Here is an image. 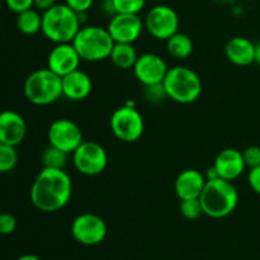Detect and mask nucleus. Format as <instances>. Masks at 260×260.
<instances>
[{
    "mask_svg": "<svg viewBox=\"0 0 260 260\" xmlns=\"http://www.w3.org/2000/svg\"><path fill=\"white\" fill-rule=\"evenodd\" d=\"M73 180L65 169L43 168L30 187V202L42 212H56L70 202Z\"/></svg>",
    "mask_w": 260,
    "mask_h": 260,
    "instance_id": "obj_1",
    "label": "nucleus"
},
{
    "mask_svg": "<svg viewBox=\"0 0 260 260\" xmlns=\"http://www.w3.org/2000/svg\"><path fill=\"white\" fill-rule=\"evenodd\" d=\"M200 201L205 215L211 218H223L236 210L239 193L233 182L216 178L206 182Z\"/></svg>",
    "mask_w": 260,
    "mask_h": 260,
    "instance_id": "obj_2",
    "label": "nucleus"
},
{
    "mask_svg": "<svg viewBox=\"0 0 260 260\" xmlns=\"http://www.w3.org/2000/svg\"><path fill=\"white\" fill-rule=\"evenodd\" d=\"M81 27L78 13L66 4H56L42 13L41 32L55 45L73 42Z\"/></svg>",
    "mask_w": 260,
    "mask_h": 260,
    "instance_id": "obj_3",
    "label": "nucleus"
},
{
    "mask_svg": "<svg viewBox=\"0 0 260 260\" xmlns=\"http://www.w3.org/2000/svg\"><path fill=\"white\" fill-rule=\"evenodd\" d=\"M114 43L108 29L99 25H83L73 41L81 60L89 62L109 58Z\"/></svg>",
    "mask_w": 260,
    "mask_h": 260,
    "instance_id": "obj_4",
    "label": "nucleus"
},
{
    "mask_svg": "<svg viewBox=\"0 0 260 260\" xmlns=\"http://www.w3.org/2000/svg\"><path fill=\"white\" fill-rule=\"evenodd\" d=\"M23 91L35 106H48L62 96V79L48 68L38 69L25 79Z\"/></svg>",
    "mask_w": 260,
    "mask_h": 260,
    "instance_id": "obj_5",
    "label": "nucleus"
},
{
    "mask_svg": "<svg viewBox=\"0 0 260 260\" xmlns=\"http://www.w3.org/2000/svg\"><path fill=\"white\" fill-rule=\"evenodd\" d=\"M168 96L180 104H190L202 94V80L196 71L187 66L169 69L162 81Z\"/></svg>",
    "mask_w": 260,
    "mask_h": 260,
    "instance_id": "obj_6",
    "label": "nucleus"
},
{
    "mask_svg": "<svg viewBox=\"0 0 260 260\" xmlns=\"http://www.w3.org/2000/svg\"><path fill=\"white\" fill-rule=\"evenodd\" d=\"M112 134L123 142H135L141 139L145 131V122L142 114L137 111L136 106L128 102L119 107L112 113L111 121Z\"/></svg>",
    "mask_w": 260,
    "mask_h": 260,
    "instance_id": "obj_7",
    "label": "nucleus"
},
{
    "mask_svg": "<svg viewBox=\"0 0 260 260\" xmlns=\"http://www.w3.org/2000/svg\"><path fill=\"white\" fill-rule=\"evenodd\" d=\"M71 155L75 169L88 177L99 175L108 165V154L98 142L84 141Z\"/></svg>",
    "mask_w": 260,
    "mask_h": 260,
    "instance_id": "obj_8",
    "label": "nucleus"
},
{
    "mask_svg": "<svg viewBox=\"0 0 260 260\" xmlns=\"http://www.w3.org/2000/svg\"><path fill=\"white\" fill-rule=\"evenodd\" d=\"M144 24L152 37L167 41L178 32L179 17L177 12L168 5H155L147 12Z\"/></svg>",
    "mask_w": 260,
    "mask_h": 260,
    "instance_id": "obj_9",
    "label": "nucleus"
},
{
    "mask_svg": "<svg viewBox=\"0 0 260 260\" xmlns=\"http://www.w3.org/2000/svg\"><path fill=\"white\" fill-rule=\"evenodd\" d=\"M71 235L81 245H98L107 236V223L95 213H81L71 223Z\"/></svg>",
    "mask_w": 260,
    "mask_h": 260,
    "instance_id": "obj_10",
    "label": "nucleus"
},
{
    "mask_svg": "<svg viewBox=\"0 0 260 260\" xmlns=\"http://www.w3.org/2000/svg\"><path fill=\"white\" fill-rule=\"evenodd\" d=\"M48 142L51 146L71 155L84 142L83 131L78 123L68 118L53 121L48 127Z\"/></svg>",
    "mask_w": 260,
    "mask_h": 260,
    "instance_id": "obj_11",
    "label": "nucleus"
},
{
    "mask_svg": "<svg viewBox=\"0 0 260 260\" xmlns=\"http://www.w3.org/2000/svg\"><path fill=\"white\" fill-rule=\"evenodd\" d=\"M144 20L139 14H123L116 13L108 23V32L116 43H134L144 30Z\"/></svg>",
    "mask_w": 260,
    "mask_h": 260,
    "instance_id": "obj_12",
    "label": "nucleus"
},
{
    "mask_svg": "<svg viewBox=\"0 0 260 260\" xmlns=\"http://www.w3.org/2000/svg\"><path fill=\"white\" fill-rule=\"evenodd\" d=\"M168 70L169 68L167 62L155 53H144L139 56L134 66L135 76L144 86L162 83Z\"/></svg>",
    "mask_w": 260,
    "mask_h": 260,
    "instance_id": "obj_13",
    "label": "nucleus"
},
{
    "mask_svg": "<svg viewBox=\"0 0 260 260\" xmlns=\"http://www.w3.org/2000/svg\"><path fill=\"white\" fill-rule=\"evenodd\" d=\"M81 57L74 47L73 42L57 43L47 57V68L58 76H65L78 70Z\"/></svg>",
    "mask_w": 260,
    "mask_h": 260,
    "instance_id": "obj_14",
    "label": "nucleus"
},
{
    "mask_svg": "<svg viewBox=\"0 0 260 260\" xmlns=\"http://www.w3.org/2000/svg\"><path fill=\"white\" fill-rule=\"evenodd\" d=\"M27 135L25 119L18 112L7 111L0 112V142L18 146L22 144Z\"/></svg>",
    "mask_w": 260,
    "mask_h": 260,
    "instance_id": "obj_15",
    "label": "nucleus"
},
{
    "mask_svg": "<svg viewBox=\"0 0 260 260\" xmlns=\"http://www.w3.org/2000/svg\"><path fill=\"white\" fill-rule=\"evenodd\" d=\"M213 167L217 170L220 178L234 182L246 169L243 151L238 149H225L216 156Z\"/></svg>",
    "mask_w": 260,
    "mask_h": 260,
    "instance_id": "obj_16",
    "label": "nucleus"
},
{
    "mask_svg": "<svg viewBox=\"0 0 260 260\" xmlns=\"http://www.w3.org/2000/svg\"><path fill=\"white\" fill-rule=\"evenodd\" d=\"M206 179L205 174L197 169L183 170L175 179V193L178 198L182 200H190V198H200L202 190L205 188Z\"/></svg>",
    "mask_w": 260,
    "mask_h": 260,
    "instance_id": "obj_17",
    "label": "nucleus"
},
{
    "mask_svg": "<svg viewBox=\"0 0 260 260\" xmlns=\"http://www.w3.org/2000/svg\"><path fill=\"white\" fill-rule=\"evenodd\" d=\"M62 96L70 101H83L90 95L93 90V81L90 76L80 69L62 76Z\"/></svg>",
    "mask_w": 260,
    "mask_h": 260,
    "instance_id": "obj_18",
    "label": "nucleus"
},
{
    "mask_svg": "<svg viewBox=\"0 0 260 260\" xmlns=\"http://www.w3.org/2000/svg\"><path fill=\"white\" fill-rule=\"evenodd\" d=\"M225 55L236 66H249L255 62V43L246 37L236 36L225 46Z\"/></svg>",
    "mask_w": 260,
    "mask_h": 260,
    "instance_id": "obj_19",
    "label": "nucleus"
},
{
    "mask_svg": "<svg viewBox=\"0 0 260 260\" xmlns=\"http://www.w3.org/2000/svg\"><path fill=\"white\" fill-rule=\"evenodd\" d=\"M137 57L139 55L135 50L134 43H114L113 50L109 56L112 63L122 70L134 69Z\"/></svg>",
    "mask_w": 260,
    "mask_h": 260,
    "instance_id": "obj_20",
    "label": "nucleus"
},
{
    "mask_svg": "<svg viewBox=\"0 0 260 260\" xmlns=\"http://www.w3.org/2000/svg\"><path fill=\"white\" fill-rule=\"evenodd\" d=\"M167 50L173 57L178 58V60H184V58L189 57L193 52L192 38L185 33L177 32L169 40H167Z\"/></svg>",
    "mask_w": 260,
    "mask_h": 260,
    "instance_id": "obj_21",
    "label": "nucleus"
},
{
    "mask_svg": "<svg viewBox=\"0 0 260 260\" xmlns=\"http://www.w3.org/2000/svg\"><path fill=\"white\" fill-rule=\"evenodd\" d=\"M17 27L23 35L33 36L42 29V14L37 9L24 10L17 17Z\"/></svg>",
    "mask_w": 260,
    "mask_h": 260,
    "instance_id": "obj_22",
    "label": "nucleus"
},
{
    "mask_svg": "<svg viewBox=\"0 0 260 260\" xmlns=\"http://www.w3.org/2000/svg\"><path fill=\"white\" fill-rule=\"evenodd\" d=\"M69 154L61 151L55 146L46 147L42 154L43 168H51V169H65L68 164Z\"/></svg>",
    "mask_w": 260,
    "mask_h": 260,
    "instance_id": "obj_23",
    "label": "nucleus"
},
{
    "mask_svg": "<svg viewBox=\"0 0 260 260\" xmlns=\"http://www.w3.org/2000/svg\"><path fill=\"white\" fill-rule=\"evenodd\" d=\"M18 152L15 146L0 142V174L9 173L17 167Z\"/></svg>",
    "mask_w": 260,
    "mask_h": 260,
    "instance_id": "obj_24",
    "label": "nucleus"
},
{
    "mask_svg": "<svg viewBox=\"0 0 260 260\" xmlns=\"http://www.w3.org/2000/svg\"><path fill=\"white\" fill-rule=\"evenodd\" d=\"M179 211L182 216L187 220H197L202 216L203 208L200 198H190V200H182L179 205Z\"/></svg>",
    "mask_w": 260,
    "mask_h": 260,
    "instance_id": "obj_25",
    "label": "nucleus"
},
{
    "mask_svg": "<svg viewBox=\"0 0 260 260\" xmlns=\"http://www.w3.org/2000/svg\"><path fill=\"white\" fill-rule=\"evenodd\" d=\"M114 13L123 14H140L145 8L146 0H111Z\"/></svg>",
    "mask_w": 260,
    "mask_h": 260,
    "instance_id": "obj_26",
    "label": "nucleus"
},
{
    "mask_svg": "<svg viewBox=\"0 0 260 260\" xmlns=\"http://www.w3.org/2000/svg\"><path fill=\"white\" fill-rule=\"evenodd\" d=\"M142 94H144V98L151 104H161L164 103L167 99H169L167 90H165L164 84L162 83L152 84V85H145Z\"/></svg>",
    "mask_w": 260,
    "mask_h": 260,
    "instance_id": "obj_27",
    "label": "nucleus"
},
{
    "mask_svg": "<svg viewBox=\"0 0 260 260\" xmlns=\"http://www.w3.org/2000/svg\"><path fill=\"white\" fill-rule=\"evenodd\" d=\"M244 161H245L246 168L251 169V168L259 167L260 165V146L258 145H251L248 146L243 151Z\"/></svg>",
    "mask_w": 260,
    "mask_h": 260,
    "instance_id": "obj_28",
    "label": "nucleus"
},
{
    "mask_svg": "<svg viewBox=\"0 0 260 260\" xmlns=\"http://www.w3.org/2000/svg\"><path fill=\"white\" fill-rule=\"evenodd\" d=\"M17 229V218L12 213H0V236L10 235Z\"/></svg>",
    "mask_w": 260,
    "mask_h": 260,
    "instance_id": "obj_29",
    "label": "nucleus"
},
{
    "mask_svg": "<svg viewBox=\"0 0 260 260\" xmlns=\"http://www.w3.org/2000/svg\"><path fill=\"white\" fill-rule=\"evenodd\" d=\"M5 4L12 12L19 14V13L35 7V0H5Z\"/></svg>",
    "mask_w": 260,
    "mask_h": 260,
    "instance_id": "obj_30",
    "label": "nucleus"
},
{
    "mask_svg": "<svg viewBox=\"0 0 260 260\" xmlns=\"http://www.w3.org/2000/svg\"><path fill=\"white\" fill-rule=\"evenodd\" d=\"M65 4L74 10L75 13H88L93 7L94 0H65Z\"/></svg>",
    "mask_w": 260,
    "mask_h": 260,
    "instance_id": "obj_31",
    "label": "nucleus"
},
{
    "mask_svg": "<svg viewBox=\"0 0 260 260\" xmlns=\"http://www.w3.org/2000/svg\"><path fill=\"white\" fill-rule=\"evenodd\" d=\"M248 182L251 189L260 196V165L249 170Z\"/></svg>",
    "mask_w": 260,
    "mask_h": 260,
    "instance_id": "obj_32",
    "label": "nucleus"
},
{
    "mask_svg": "<svg viewBox=\"0 0 260 260\" xmlns=\"http://www.w3.org/2000/svg\"><path fill=\"white\" fill-rule=\"evenodd\" d=\"M56 0H35V8L37 10H41V12H46L50 8H52L53 5H56Z\"/></svg>",
    "mask_w": 260,
    "mask_h": 260,
    "instance_id": "obj_33",
    "label": "nucleus"
},
{
    "mask_svg": "<svg viewBox=\"0 0 260 260\" xmlns=\"http://www.w3.org/2000/svg\"><path fill=\"white\" fill-rule=\"evenodd\" d=\"M15 260H42V259L37 255H33V254H24V255L19 256V258H17Z\"/></svg>",
    "mask_w": 260,
    "mask_h": 260,
    "instance_id": "obj_34",
    "label": "nucleus"
},
{
    "mask_svg": "<svg viewBox=\"0 0 260 260\" xmlns=\"http://www.w3.org/2000/svg\"><path fill=\"white\" fill-rule=\"evenodd\" d=\"M255 63L260 65V41L255 43Z\"/></svg>",
    "mask_w": 260,
    "mask_h": 260,
    "instance_id": "obj_35",
    "label": "nucleus"
},
{
    "mask_svg": "<svg viewBox=\"0 0 260 260\" xmlns=\"http://www.w3.org/2000/svg\"><path fill=\"white\" fill-rule=\"evenodd\" d=\"M0 25H2V20H0Z\"/></svg>",
    "mask_w": 260,
    "mask_h": 260,
    "instance_id": "obj_36",
    "label": "nucleus"
}]
</instances>
